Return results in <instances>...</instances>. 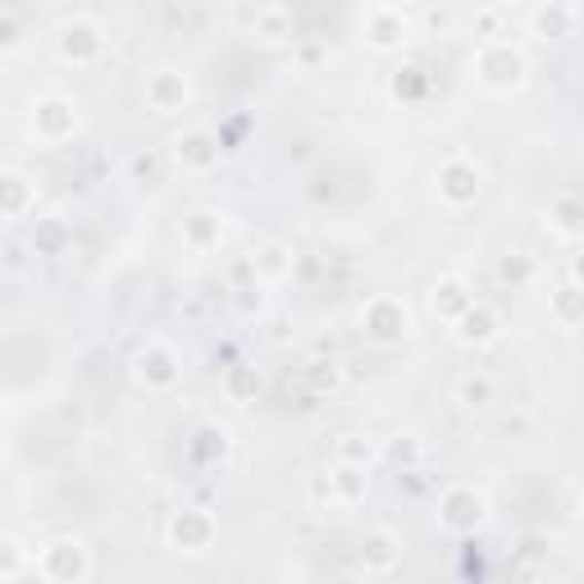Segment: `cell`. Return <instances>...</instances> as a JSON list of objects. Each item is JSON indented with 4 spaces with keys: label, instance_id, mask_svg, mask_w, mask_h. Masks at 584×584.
Returning a JSON list of instances; mask_svg holds the SVG:
<instances>
[{
    "label": "cell",
    "instance_id": "obj_1",
    "mask_svg": "<svg viewBox=\"0 0 584 584\" xmlns=\"http://www.w3.org/2000/svg\"><path fill=\"white\" fill-rule=\"evenodd\" d=\"M475 78L489 92H512L525 83V55L512 42H484L475 55Z\"/></svg>",
    "mask_w": 584,
    "mask_h": 584
},
{
    "label": "cell",
    "instance_id": "obj_2",
    "mask_svg": "<svg viewBox=\"0 0 584 584\" xmlns=\"http://www.w3.org/2000/svg\"><path fill=\"white\" fill-rule=\"evenodd\" d=\"M361 329H366L370 342L393 347V342H402V338L411 334V310H407V301H398V297H370V301L361 306Z\"/></svg>",
    "mask_w": 584,
    "mask_h": 584
},
{
    "label": "cell",
    "instance_id": "obj_3",
    "mask_svg": "<svg viewBox=\"0 0 584 584\" xmlns=\"http://www.w3.org/2000/svg\"><path fill=\"white\" fill-rule=\"evenodd\" d=\"M484 512H489V502L475 484H452L439 498V521L448 534H475L484 525Z\"/></svg>",
    "mask_w": 584,
    "mask_h": 584
},
{
    "label": "cell",
    "instance_id": "obj_4",
    "mask_svg": "<svg viewBox=\"0 0 584 584\" xmlns=\"http://www.w3.org/2000/svg\"><path fill=\"white\" fill-rule=\"evenodd\" d=\"M37 566H42V575L51 584H83L92 562H88V549L78 539H55L42 549V557H37Z\"/></svg>",
    "mask_w": 584,
    "mask_h": 584
},
{
    "label": "cell",
    "instance_id": "obj_5",
    "mask_svg": "<svg viewBox=\"0 0 584 584\" xmlns=\"http://www.w3.org/2000/svg\"><path fill=\"white\" fill-rule=\"evenodd\" d=\"M439 202L443 206H452V211H461V206H471L475 197H480V183H484V174H480V165L475 161H443L439 165Z\"/></svg>",
    "mask_w": 584,
    "mask_h": 584
},
{
    "label": "cell",
    "instance_id": "obj_6",
    "mask_svg": "<svg viewBox=\"0 0 584 584\" xmlns=\"http://www.w3.org/2000/svg\"><path fill=\"white\" fill-rule=\"evenodd\" d=\"M32 129H37V137H42V142L73 137V129H78V105L69 96H42V101H37V110H32Z\"/></svg>",
    "mask_w": 584,
    "mask_h": 584
},
{
    "label": "cell",
    "instance_id": "obj_7",
    "mask_svg": "<svg viewBox=\"0 0 584 584\" xmlns=\"http://www.w3.org/2000/svg\"><path fill=\"white\" fill-rule=\"evenodd\" d=\"M211 539H215V516L206 508H183L170 516V543L183 553H202L211 549Z\"/></svg>",
    "mask_w": 584,
    "mask_h": 584
},
{
    "label": "cell",
    "instance_id": "obj_8",
    "mask_svg": "<svg viewBox=\"0 0 584 584\" xmlns=\"http://www.w3.org/2000/svg\"><path fill=\"white\" fill-rule=\"evenodd\" d=\"M101 51H105V37H101L96 23L73 19V23L60 28V60H69V64H96Z\"/></svg>",
    "mask_w": 584,
    "mask_h": 584
},
{
    "label": "cell",
    "instance_id": "obj_9",
    "mask_svg": "<svg viewBox=\"0 0 584 584\" xmlns=\"http://www.w3.org/2000/svg\"><path fill=\"white\" fill-rule=\"evenodd\" d=\"M133 375H137L146 388H174V383H178V357L170 352L165 342H146L142 352L133 357Z\"/></svg>",
    "mask_w": 584,
    "mask_h": 584
},
{
    "label": "cell",
    "instance_id": "obj_10",
    "mask_svg": "<svg viewBox=\"0 0 584 584\" xmlns=\"http://www.w3.org/2000/svg\"><path fill=\"white\" fill-rule=\"evenodd\" d=\"M174 161H178L183 170H197V174L215 170V165H219V137L206 133V129L178 133V137H174Z\"/></svg>",
    "mask_w": 584,
    "mask_h": 584
},
{
    "label": "cell",
    "instance_id": "obj_11",
    "mask_svg": "<svg viewBox=\"0 0 584 584\" xmlns=\"http://www.w3.org/2000/svg\"><path fill=\"white\" fill-rule=\"evenodd\" d=\"M361 32H366V42L375 51H388V47H398L407 37V14L398 6H370L361 14Z\"/></svg>",
    "mask_w": 584,
    "mask_h": 584
},
{
    "label": "cell",
    "instance_id": "obj_12",
    "mask_svg": "<svg viewBox=\"0 0 584 584\" xmlns=\"http://www.w3.org/2000/svg\"><path fill=\"white\" fill-rule=\"evenodd\" d=\"M146 105L155 114H174L187 105V78L178 69H155L146 73Z\"/></svg>",
    "mask_w": 584,
    "mask_h": 584
},
{
    "label": "cell",
    "instance_id": "obj_13",
    "mask_svg": "<svg viewBox=\"0 0 584 584\" xmlns=\"http://www.w3.org/2000/svg\"><path fill=\"white\" fill-rule=\"evenodd\" d=\"M430 306H434V316H439V320L457 325V320L465 316V310L475 306V293L465 288V279L448 275V279H439V284H434V293H430Z\"/></svg>",
    "mask_w": 584,
    "mask_h": 584
},
{
    "label": "cell",
    "instance_id": "obj_14",
    "mask_svg": "<svg viewBox=\"0 0 584 584\" xmlns=\"http://www.w3.org/2000/svg\"><path fill=\"white\" fill-rule=\"evenodd\" d=\"M325 493H329V502H361L366 493H370V471L366 465H347V461H338L334 471H329V484H325Z\"/></svg>",
    "mask_w": 584,
    "mask_h": 584
},
{
    "label": "cell",
    "instance_id": "obj_15",
    "mask_svg": "<svg viewBox=\"0 0 584 584\" xmlns=\"http://www.w3.org/2000/svg\"><path fill=\"white\" fill-rule=\"evenodd\" d=\"M498 334H502L498 310H489V306H480V301L457 320V338H461L465 347H489V342H498Z\"/></svg>",
    "mask_w": 584,
    "mask_h": 584
},
{
    "label": "cell",
    "instance_id": "obj_16",
    "mask_svg": "<svg viewBox=\"0 0 584 584\" xmlns=\"http://www.w3.org/2000/svg\"><path fill=\"white\" fill-rule=\"evenodd\" d=\"M398 557H402V543H398L393 530H370V534L361 539V562H366V571L383 575V571L398 566Z\"/></svg>",
    "mask_w": 584,
    "mask_h": 584
},
{
    "label": "cell",
    "instance_id": "obj_17",
    "mask_svg": "<svg viewBox=\"0 0 584 584\" xmlns=\"http://www.w3.org/2000/svg\"><path fill=\"white\" fill-rule=\"evenodd\" d=\"M183 243L192 252H211L219 243V215L215 211H187L183 215Z\"/></svg>",
    "mask_w": 584,
    "mask_h": 584
},
{
    "label": "cell",
    "instance_id": "obj_18",
    "mask_svg": "<svg viewBox=\"0 0 584 584\" xmlns=\"http://www.w3.org/2000/svg\"><path fill=\"white\" fill-rule=\"evenodd\" d=\"M32 211V183L23 174H0V219H23Z\"/></svg>",
    "mask_w": 584,
    "mask_h": 584
},
{
    "label": "cell",
    "instance_id": "obj_19",
    "mask_svg": "<svg viewBox=\"0 0 584 584\" xmlns=\"http://www.w3.org/2000/svg\"><path fill=\"white\" fill-rule=\"evenodd\" d=\"M252 269H256V279H265V284H275V279H284V275H293V247L265 243V247L252 256Z\"/></svg>",
    "mask_w": 584,
    "mask_h": 584
},
{
    "label": "cell",
    "instance_id": "obj_20",
    "mask_svg": "<svg viewBox=\"0 0 584 584\" xmlns=\"http://www.w3.org/2000/svg\"><path fill=\"white\" fill-rule=\"evenodd\" d=\"M457 398H461V407L484 411V407L498 398V388H493V379H489V375H465V379L457 383Z\"/></svg>",
    "mask_w": 584,
    "mask_h": 584
},
{
    "label": "cell",
    "instance_id": "obj_21",
    "mask_svg": "<svg viewBox=\"0 0 584 584\" xmlns=\"http://www.w3.org/2000/svg\"><path fill=\"white\" fill-rule=\"evenodd\" d=\"M256 388H260L256 366H228V370H224V393H228L233 402H252Z\"/></svg>",
    "mask_w": 584,
    "mask_h": 584
},
{
    "label": "cell",
    "instance_id": "obj_22",
    "mask_svg": "<svg viewBox=\"0 0 584 584\" xmlns=\"http://www.w3.org/2000/svg\"><path fill=\"white\" fill-rule=\"evenodd\" d=\"M28 566V549L19 539H0V580H19V571Z\"/></svg>",
    "mask_w": 584,
    "mask_h": 584
},
{
    "label": "cell",
    "instance_id": "obj_23",
    "mask_svg": "<svg viewBox=\"0 0 584 584\" xmlns=\"http://www.w3.org/2000/svg\"><path fill=\"white\" fill-rule=\"evenodd\" d=\"M288 23H293V14L288 10H256V32L260 37H269V42H279V37H288Z\"/></svg>",
    "mask_w": 584,
    "mask_h": 584
},
{
    "label": "cell",
    "instance_id": "obj_24",
    "mask_svg": "<svg viewBox=\"0 0 584 584\" xmlns=\"http://www.w3.org/2000/svg\"><path fill=\"white\" fill-rule=\"evenodd\" d=\"M338 461H347V465H366V471H370L375 448H370L361 434H342V443H338Z\"/></svg>",
    "mask_w": 584,
    "mask_h": 584
},
{
    "label": "cell",
    "instance_id": "obj_25",
    "mask_svg": "<svg viewBox=\"0 0 584 584\" xmlns=\"http://www.w3.org/2000/svg\"><path fill=\"white\" fill-rule=\"evenodd\" d=\"M575 215H580L575 197H557V202H553V224L566 233V238H575V233H580V219H575Z\"/></svg>",
    "mask_w": 584,
    "mask_h": 584
},
{
    "label": "cell",
    "instance_id": "obj_26",
    "mask_svg": "<svg viewBox=\"0 0 584 584\" xmlns=\"http://www.w3.org/2000/svg\"><path fill=\"white\" fill-rule=\"evenodd\" d=\"M388 461H398L402 471H411V465H420V443L416 439H393L388 443Z\"/></svg>",
    "mask_w": 584,
    "mask_h": 584
},
{
    "label": "cell",
    "instance_id": "obj_27",
    "mask_svg": "<svg viewBox=\"0 0 584 584\" xmlns=\"http://www.w3.org/2000/svg\"><path fill=\"white\" fill-rule=\"evenodd\" d=\"M60 243H64V228H60V224H42V228L32 233V247H47V252H55Z\"/></svg>",
    "mask_w": 584,
    "mask_h": 584
},
{
    "label": "cell",
    "instance_id": "obj_28",
    "mask_svg": "<svg viewBox=\"0 0 584 584\" xmlns=\"http://www.w3.org/2000/svg\"><path fill=\"white\" fill-rule=\"evenodd\" d=\"M475 23L484 28V37H493V42H498V23H502V10H480V14H475Z\"/></svg>",
    "mask_w": 584,
    "mask_h": 584
},
{
    "label": "cell",
    "instance_id": "obj_29",
    "mask_svg": "<svg viewBox=\"0 0 584 584\" xmlns=\"http://www.w3.org/2000/svg\"><path fill=\"white\" fill-rule=\"evenodd\" d=\"M19 42V23L6 14V19H0V47H14Z\"/></svg>",
    "mask_w": 584,
    "mask_h": 584
},
{
    "label": "cell",
    "instance_id": "obj_30",
    "mask_svg": "<svg viewBox=\"0 0 584 584\" xmlns=\"http://www.w3.org/2000/svg\"><path fill=\"white\" fill-rule=\"evenodd\" d=\"M161 165H155V155H133V174H155Z\"/></svg>",
    "mask_w": 584,
    "mask_h": 584
},
{
    "label": "cell",
    "instance_id": "obj_31",
    "mask_svg": "<svg viewBox=\"0 0 584 584\" xmlns=\"http://www.w3.org/2000/svg\"><path fill=\"white\" fill-rule=\"evenodd\" d=\"M334 584H361V580H334Z\"/></svg>",
    "mask_w": 584,
    "mask_h": 584
},
{
    "label": "cell",
    "instance_id": "obj_32",
    "mask_svg": "<svg viewBox=\"0 0 584 584\" xmlns=\"http://www.w3.org/2000/svg\"><path fill=\"white\" fill-rule=\"evenodd\" d=\"M0 584H14V580H0Z\"/></svg>",
    "mask_w": 584,
    "mask_h": 584
}]
</instances>
